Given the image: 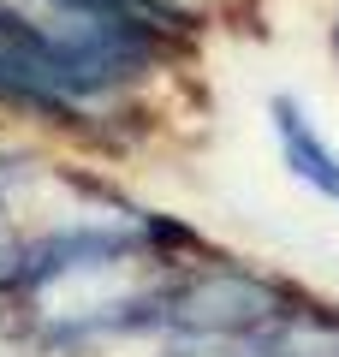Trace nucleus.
Instances as JSON below:
<instances>
[{
	"mask_svg": "<svg viewBox=\"0 0 339 357\" xmlns=\"http://www.w3.org/2000/svg\"><path fill=\"white\" fill-rule=\"evenodd\" d=\"M268 119H274V137H280V155H286V167L310 185L315 197H327V203H339V149L315 131L310 107L298 102V96H274L268 102Z\"/></svg>",
	"mask_w": 339,
	"mask_h": 357,
	"instance_id": "1",
	"label": "nucleus"
}]
</instances>
